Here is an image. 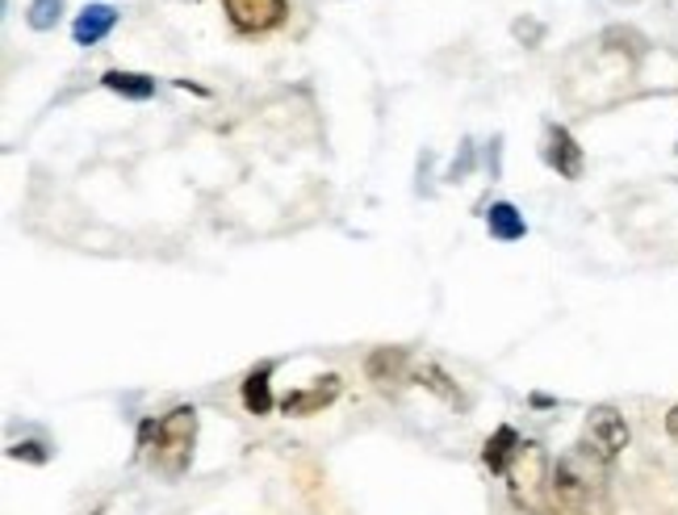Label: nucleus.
<instances>
[{"instance_id": "14", "label": "nucleus", "mask_w": 678, "mask_h": 515, "mask_svg": "<svg viewBox=\"0 0 678 515\" xmlns=\"http://www.w3.org/2000/svg\"><path fill=\"white\" fill-rule=\"evenodd\" d=\"M415 377H420V386H427V390H436L445 402H461V394H457V386L448 381V374L440 369V365H420L415 369Z\"/></svg>"}, {"instance_id": "3", "label": "nucleus", "mask_w": 678, "mask_h": 515, "mask_svg": "<svg viewBox=\"0 0 678 515\" xmlns=\"http://www.w3.org/2000/svg\"><path fill=\"white\" fill-rule=\"evenodd\" d=\"M503 482H507L512 503L524 515H544L553 507V466H549V457H544V448L537 440H524L515 448Z\"/></svg>"}, {"instance_id": "7", "label": "nucleus", "mask_w": 678, "mask_h": 515, "mask_svg": "<svg viewBox=\"0 0 678 515\" xmlns=\"http://www.w3.org/2000/svg\"><path fill=\"white\" fill-rule=\"evenodd\" d=\"M340 377L327 374V377H314V386H306V390H289L277 407H281L285 415H319L323 407H331V402L340 399Z\"/></svg>"}, {"instance_id": "4", "label": "nucleus", "mask_w": 678, "mask_h": 515, "mask_svg": "<svg viewBox=\"0 0 678 515\" xmlns=\"http://www.w3.org/2000/svg\"><path fill=\"white\" fill-rule=\"evenodd\" d=\"M578 445H586L599 461H608L611 466V461L629 448V423H624V415H620L616 407H590Z\"/></svg>"}, {"instance_id": "6", "label": "nucleus", "mask_w": 678, "mask_h": 515, "mask_svg": "<svg viewBox=\"0 0 678 515\" xmlns=\"http://www.w3.org/2000/svg\"><path fill=\"white\" fill-rule=\"evenodd\" d=\"M544 164L553 168L558 176H565V181H578L583 176V147H578V139L565 130V126H549L544 130Z\"/></svg>"}, {"instance_id": "9", "label": "nucleus", "mask_w": 678, "mask_h": 515, "mask_svg": "<svg viewBox=\"0 0 678 515\" xmlns=\"http://www.w3.org/2000/svg\"><path fill=\"white\" fill-rule=\"evenodd\" d=\"M365 369H369L377 386H398L411 374V356H406V348H377Z\"/></svg>"}, {"instance_id": "2", "label": "nucleus", "mask_w": 678, "mask_h": 515, "mask_svg": "<svg viewBox=\"0 0 678 515\" xmlns=\"http://www.w3.org/2000/svg\"><path fill=\"white\" fill-rule=\"evenodd\" d=\"M193 445H197V411L193 407H176L160 423H142L139 448H147L151 466L160 469L164 478H181L185 473L188 461H193Z\"/></svg>"}, {"instance_id": "12", "label": "nucleus", "mask_w": 678, "mask_h": 515, "mask_svg": "<svg viewBox=\"0 0 678 515\" xmlns=\"http://www.w3.org/2000/svg\"><path fill=\"white\" fill-rule=\"evenodd\" d=\"M101 84L117 96H130V101H151V96H156V80H151V76H139V71L114 68L101 76Z\"/></svg>"}, {"instance_id": "5", "label": "nucleus", "mask_w": 678, "mask_h": 515, "mask_svg": "<svg viewBox=\"0 0 678 515\" xmlns=\"http://www.w3.org/2000/svg\"><path fill=\"white\" fill-rule=\"evenodd\" d=\"M222 9L239 34H268L289 18V0H222Z\"/></svg>"}, {"instance_id": "15", "label": "nucleus", "mask_w": 678, "mask_h": 515, "mask_svg": "<svg viewBox=\"0 0 678 515\" xmlns=\"http://www.w3.org/2000/svg\"><path fill=\"white\" fill-rule=\"evenodd\" d=\"M59 13H64V0H30L25 22L34 25V30H50V25L59 22Z\"/></svg>"}, {"instance_id": "11", "label": "nucleus", "mask_w": 678, "mask_h": 515, "mask_svg": "<svg viewBox=\"0 0 678 515\" xmlns=\"http://www.w3.org/2000/svg\"><path fill=\"white\" fill-rule=\"evenodd\" d=\"M268 377H273V360H264L260 369L243 377V407L252 411V415H268L277 402H273V386H268Z\"/></svg>"}, {"instance_id": "10", "label": "nucleus", "mask_w": 678, "mask_h": 515, "mask_svg": "<svg viewBox=\"0 0 678 515\" xmlns=\"http://www.w3.org/2000/svg\"><path fill=\"white\" fill-rule=\"evenodd\" d=\"M524 445L519 440V432H515L512 423H503V427H494V436L486 440V448H482V466L491 469V473H507V466H512V457H515V448Z\"/></svg>"}, {"instance_id": "18", "label": "nucleus", "mask_w": 678, "mask_h": 515, "mask_svg": "<svg viewBox=\"0 0 678 515\" xmlns=\"http://www.w3.org/2000/svg\"><path fill=\"white\" fill-rule=\"evenodd\" d=\"M620 4H629V0H620Z\"/></svg>"}, {"instance_id": "13", "label": "nucleus", "mask_w": 678, "mask_h": 515, "mask_svg": "<svg viewBox=\"0 0 678 515\" xmlns=\"http://www.w3.org/2000/svg\"><path fill=\"white\" fill-rule=\"evenodd\" d=\"M486 227H491V234L494 239H503V243H515V239L528 234V222H524V214L515 210L512 202H494L491 210H486Z\"/></svg>"}, {"instance_id": "17", "label": "nucleus", "mask_w": 678, "mask_h": 515, "mask_svg": "<svg viewBox=\"0 0 678 515\" xmlns=\"http://www.w3.org/2000/svg\"><path fill=\"white\" fill-rule=\"evenodd\" d=\"M666 432H670V440L678 445V407H670V415H666Z\"/></svg>"}, {"instance_id": "16", "label": "nucleus", "mask_w": 678, "mask_h": 515, "mask_svg": "<svg viewBox=\"0 0 678 515\" xmlns=\"http://www.w3.org/2000/svg\"><path fill=\"white\" fill-rule=\"evenodd\" d=\"M9 457H18V461H34V466H47L50 453L47 445H38V440H22V445L9 448Z\"/></svg>"}, {"instance_id": "8", "label": "nucleus", "mask_w": 678, "mask_h": 515, "mask_svg": "<svg viewBox=\"0 0 678 515\" xmlns=\"http://www.w3.org/2000/svg\"><path fill=\"white\" fill-rule=\"evenodd\" d=\"M117 25V9L114 4H89L76 25H71V38H76V47H96L101 38H110V30Z\"/></svg>"}, {"instance_id": "19", "label": "nucleus", "mask_w": 678, "mask_h": 515, "mask_svg": "<svg viewBox=\"0 0 678 515\" xmlns=\"http://www.w3.org/2000/svg\"><path fill=\"white\" fill-rule=\"evenodd\" d=\"M675 151H678V147H675Z\"/></svg>"}, {"instance_id": "1", "label": "nucleus", "mask_w": 678, "mask_h": 515, "mask_svg": "<svg viewBox=\"0 0 678 515\" xmlns=\"http://www.w3.org/2000/svg\"><path fill=\"white\" fill-rule=\"evenodd\" d=\"M553 507L562 515H604L608 461H599L586 445L565 448L553 461Z\"/></svg>"}]
</instances>
